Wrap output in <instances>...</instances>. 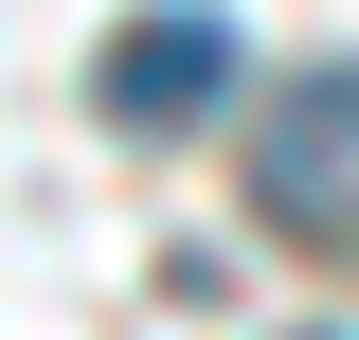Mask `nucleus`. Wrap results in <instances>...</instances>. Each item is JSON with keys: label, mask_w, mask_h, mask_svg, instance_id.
I'll list each match as a JSON object with an SVG mask.
<instances>
[{"label": "nucleus", "mask_w": 359, "mask_h": 340, "mask_svg": "<svg viewBox=\"0 0 359 340\" xmlns=\"http://www.w3.org/2000/svg\"><path fill=\"white\" fill-rule=\"evenodd\" d=\"M252 215L287 251H359V54L287 72V108L252 126Z\"/></svg>", "instance_id": "f257e3e1"}, {"label": "nucleus", "mask_w": 359, "mask_h": 340, "mask_svg": "<svg viewBox=\"0 0 359 340\" xmlns=\"http://www.w3.org/2000/svg\"><path fill=\"white\" fill-rule=\"evenodd\" d=\"M108 126H198V108H216L233 90V18L216 0H162V18H126V36H108Z\"/></svg>", "instance_id": "f03ea898"}]
</instances>
